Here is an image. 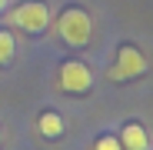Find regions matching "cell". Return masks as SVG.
<instances>
[{
    "label": "cell",
    "mask_w": 153,
    "mask_h": 150,
    "mask_svg": "<svg viewBox=\"0 0 153 150\" xmlns=\"http://www.w3.org/2000/svg\"><path fill=\"white\" fill-rule=\"evenodd\" d=\"M57 34L67 47H87L93 37V20L83 7H63V13L57 17Z\"/></svg>",
    "instance_id": "6da1fadb"
},
{
    "label": "cell",
    "mask_w": 153,
    "mask_h": 150,
    "mask_svg": "<svg viewBox=\"0 0 153 150\" xmlns=\"http://www.w3.org/2000/svg\"><path fill=\"white\" fill-rule=\"evenodd\" d=\"M146 73V57H143V50L137 47V43H120L117 47V60L110 63V70H107V77L110 80H140Z\"/></svg>",
    "instance_id": "7a4b0ae2"
},
{
    "label": "cell",
    "mask_w": 153,
    "mask_h": 150,
    "mask_svg": "<svg viewBox=\"0 0 153 150\" xmlns=\"http://www.w3.org/2000/svg\"><path fill=\"white\" fill-rule=\"evenodd\" d=\"M10 23L20 27L23 34L37 37V34H43L50 27V7L43 4V0H23L20 7L10 10Z\"/></svg>",
    "instance_id": "3957f363"
},
{
    "label": "cell",
    "mask_w": 153,
    "mask_h": 150,
    "mask_svg": "<svg viewBox=\"0 0 153 150\" xmlns=\"http://www.w3.org/2000/svg\"><path fill=\"white\" fill-rule=\"evenodd\" d=\"M57 84L63 93H90L93 90V73L83 60H63L60 63V73H57Z\"/></svg>",
    "instance_id": "277c9868"
},
{
    "label": "cell",
    "mask_w": 153,
    "mask_h": 150,
    "mask_svg": "<svg viewBox=\"0 0 153 150\" xmlns=\"http://www.w3.org/2000/svg\"><path fill=\"white\" fill-rule=\"evenodd\" d=\"M120 147L123 150H150V137H146V130L140 127L137 120H130V123H123V130H120Z\"/></svg>",
    "instance_id": "5b68a950"
},
{
    "label": "cell",
    "mask_w": 153,
    "mask_h": 150,
    "mask_svg": "<svg viewBox=\"0 0 153 150\" xmlns=\"http://www.w3.org/2000/svg\"><path fill=\"white\" fill-rule=\"evenodd\" d=\"M37 130H40L47 140H57V137H63V117H60L57 110H43V113L37 117Z\"/></svg>",
    "instance_id": "8992f818"
},
{
    "label": "cell",
    "mask_w": 153,
    "mask_h": 150,
    "mask_svg": "<svg viewBox=\"0 0 153 150\" xmlns=\"http://www.w3.org/2000/svg\"><path fill=\"white\" fill-rule=\"evenodd\" d=\"M13 54H17V40H13V34H10V30H0V67L10 63Z\"/></svg>",
    "instance_id": "52a82bcc"
},
{
    "label": "cell",
    "mask_w": 153,
    "mask_h": 150,
    "mask_svg": "<svg viewBox=\"0 0 153 150\" xmlns=\"http://www.w3.org/2000/svg\"><path fill=\"white\" fill-rule=\"evenodd\" d=\"M93 150H123V147H120V140H117L113 134H103V137L93 143Z\"/></svg>",
    "instance_id": "ba28073f"
},
{
    "label": "cell",
    "mask_w": 153,
    "mask_h": 150,
    "mask_svg": "<svg viewBox=\"0 0 153 150\" xmlns=\"http://www.w3.org/2000/svg\"><path fill=\"white\" fill-rule=\"evenodd\" d=\"M7 4H10V0H0V13H4V10H7Z\"/></svg>",
    "instance_id": "9c48e42d"
},
{
    "label": "cell",
    "mask_w": 153,
    "mask_h": 150,
    "mask_svg": "<svg viewBox=\"0 0 153 150\" xmlns=\"http://www.w3.org/2000/svg\"><path fill=\"white\" fill-rule=\"evenodd\" d=\"M0 143H4V127H0Z\"/></svg>",
    "instance_id": "30bf717a"
}]
</instances>
